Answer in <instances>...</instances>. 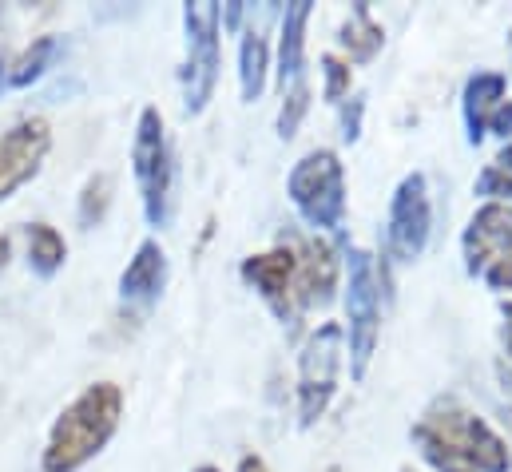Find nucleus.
Instances as JSON below:
<instances>
[{
	"mask_svg": "<svg viewBox=\"0 0 512 472\" xmlns=\"http://www.w3.org/2000/svg\"><path fill=\"white\" fill-rule=\"evenodd\" d=\"M243 282L255 286L282 326H294L306 310L334 302L338 254L326 238L282 235L274 250L243 258Z\"/></svg>",
	"mask_w": 512,
	"mask_h": 472,
	"instance_id": "f257e3e1",
	"label": "nucleus"
},
{
	"mask_svg": "<svg viewBox=\"0 0 512 472\" xmlns=\"http://www.w3.org/2000/svg\"><path fill=\"white\" fill-rule=\"evenodd\" d=\"M413 445L437 472H509V441L457 397H437L413 425Z\"/></svg>",
	"mask_w": 512,
	"mask_h": 472,
	"instance_id": "f03ea898",
	"label": "nucleus"
},
{
	"mask_svg": "<svg viewBox=\"0 0 512 472\" xmlns=\"http://www.w3.org/2000/svg\"><path fill=\"white\" fill-rule=\"evenodd\" d=\"M124 417V389L116 381H96L80 397L64 405V413L52 421L40 469L44 472H80L88 461H96L108 441L116 437Z\"/></svg>",
	"mask_w": 512,
	"mask_h": 472,
	"instance_id": "7ed1b4c3",
	"label": "nucleus"
},
{
	"mask_svg": "<svg viewBox=\"0 0 512 472\" xmlns=\"http://www.w3.org/2000/svg\"><path fill=\"white\" fill-rule=\"evenodd\" d=\"M131 171L135 187L143 199V219L163 231L175 215V155L159 108H143L135 119V139H131Z\"/></svg>",
	"mask_w": 512,
	"mask_h": 472,
	"instance_id": "20e7f679",
	"label": "nucleus"
},
{
	"mask_svg": "<svg viewBox=\"0 0 512 472\" xmlns=\"http://www.w3.org/2000/svg\"><path fill=\"white\" fill-rule=\"evenodd\" d=\"M286 195L294 211L306 219L314 231L338 235L346 223V167L330 147H318L302 155L286 179Z\"/></svg>",
	"mask_w": 512,
	"mask_h": 472,
	"instance_id": "39448f33",
	"label": "nucleus"
},
{
	"mask_svg": "<svg viewBox=\"0 0 512 472\" xmlns=\"http://www.w3.org/2000/svg\"><path fill=\"white\" fill-rule=\"evenodd\" d=\"M183 32H187L183 112H187V116H199V112L211 104V96H215L219 64H223V52H219V32H223L219 4H211V0L187 4V8H183Z\"/></svg>",
	"mask_w": 512,
	"mask_h": 472,
	"instance_id": "423d86ee",
	"label": "nucleus"
},
{
	"mask_svg": "<svg viewBox=\"0 0 512 472\" xmlns=\"http://www.w3.org/2000/svg\"><path fill=\"white\" fill-rule=\"evenodd\" d=\"M346 270H350V286H346L350 373H354V381H362L370 369V357L378 350V334H382V282H378V266L366 250H350Z\"/></svg>",
	"mask_w": 512,
	"mask_h": 472,
	"instance_id": "0eeeda50",
	"label": "nucleus"
},
{
	"mask_svg": "<svg viewBox=\"0 0 512 472\" xmlns=\"http://www.w3.org/2000/svg\"><path fill=\"white\" fill-rule=\"evenodd\" d=\"M346 354V330L338 322L318 326L302 354H298V425L310 429L326 417L334 393H338V373Z\"/></svg>",
	"mask_w": 512,
	"mask_h": 472,
	"instance_id": "6e6552de",
	"label": "nucleus"
},
{
	"mask_svg": "<svg viewBox=\"0 0 512 472\" xmlns=\"http://www.w3.org/2000/svg\"><path fill=\"white\" fill-rule=\"evenodd\" d=\"M465 270L485 286L512 294V203H485L469 219L465 238Z\"/></svg>",
	"mask_w": 512,
	"mask_h": 472,
	"instance_id": "1a4fd4ad",
	"label": "nucleus"
},
{
	"mask_svg": "<svg viewBox=\"0 0 512 472\" xmlns=\"http://www.w3.org/2000/svg\"><path fill=\"white\" fill-rule=\"evenodd\" d=\"M306 24H310V0H294L282 12L278 28V92H282V112H278V135L290 139L310 108V80H306Z\"/></svg>",
	"mask_w": 512,
	"mask_h": 472,
	"instance_id": "9d476101",
	"label": "nucleus"
},
{
	"mask_svg": "<svg viewBox=\"0 0 512 472\" xmlns=\"http://www.w3.org/2000/svg\"><path fill=\"white\" fill-rule=\"evenodd\" d=\"M433 235V199H429V183L421 171L405 175L389 199V215H385V254L401 266L417 262L429 246Z\"/></svg>",
	"mask_w": 512,
	"mask_h": 472,
	"instance_id": "9b49d317",
	"label": "nucleus"
},
{
	"mask_svg": "<svg viewBox=\"0 0 512 472\" xmlns=\"http://www.w3.org/2000/svg\"><path fill=\"white\" fill-rule=\"evenodd\" d=\"M48 151H52V127L44 116H24L8 131H0V203L40 175Z\"/></svg>",
	"mask_w": 512,
	"mask_h": 472,
	"instance_id": "f8f14e48",
	"label": "nucleus"
},
{
	"mask_svg": "<svg viewBox=\"0 0 512 472\" xmlns=\"http://www.w3.org/2000/svg\"><path fill=\"white\" fill-rule=\"evenodd\" d=\"M163 286H167V254L155 238H143L120 274V302L135 306V310H147L159 302Z\"/></svg>",
	"mask_w": 512,
	"mask_h": 472,
	"instance_id": "ddd939ff",
	"label": "nucleus"
},
{
	"mask_svg": "<svg viewBox=\"0 0 512 472\" xmlns=\"http://www.w3.org/2000/svg\"><path fill=\"white\" fill-rule=\"evenodd\" d=\"M505 76L501 72H477L469 84H465V127H469V143H481L485 139V123L489 116L505 104Z\"/></svg>",
	"mask_w": 512,
	"mask_h": 472,
	"instance_id": "4468645a",
	"label": "nucleus"
},
{
	"mask_svg": "<svg viewBox=\"0 0 512 472\" xmlns=\"http://www.w3.org/2000/svg\"><path fill=\"white\" fill-rule=\"evenodd\" d=\"M266 64H270V48H266V36L255 20L247 24L243 32V44H239V88H243V100L255 104L266 88Z\"/></svg>",
	"mask_w": 512,
	"mask_h": 472,
	"instance_id": "2eb2a0df",
	"label": "nucleus"
},
{
	"mask_svg": "<svg viewBox=\"0 0 512 472\" xmlns=\"http://www.w3.org/2000/svg\"><path fill=\"white\" fill-rule=\"evenodd\" d=\"M64 258H68V242L56 227H48V223L28 227V262L40 278H52L64 266Z\"/></svg>",
	"mask_w": 512,
	"mask_h": 472,
	"instance_id": "dca6fc26",
	"label": "nucleus"
},
{
	"mask_svg": "<svg viewBox=\"0 0 512 472\" xmlns=\"http://www.w3.org/2000/svg\"><path fill=\"white\" fill-rule=\"evenodd\" d=\"M56 36H40V40H32L16 60H12V68H8V84L12 88H28L32 80H40L48 68H52V60H56Z\"/></svg>",
	"mask_w": 512,
	"mask_h": 472,
	"instance_id": "f3484780",
	"label": "nucleus"
},
{
	"mask_svg": "<svg viewBox=\"0 0 512 472\" xmlns=\"http://www.w3.org/2000/svg\"><path fill=\"white\" fill-rule=\"evenodd\" d=\"M385 32L370 20L366 4H354V20L342 28V44L350 48V60H374V52L382 48Z\"/></svg>",
	"mask_w": 512,
	"mask_h": 472,
	"instance_id": "a211bd4d",
	"label": "nucleus"
},
{
	"mask_svg": "<svg viewBox=\"0 0 512 472\" xmlns=\"http://www.w3.org/2000/svg\"><path fill=\"white\" fill-rule=\"evenodd\" d=\"M108 207H112V175H92L88 183H84V191H80V223L84 227H96L104 215H108Z\"/></svg>",
	"mask_w": 512,
	"mask_h": 472,
	"instance_id": "6ab92c4d",
	"label": "nucleus"
},
{
	"mask_svg": "<svg viewBox=\"0 0 512 472\" xmlns=\"http://www.w3.org/2000/svg\"><path fill=\"white\" fill-rule=\"evenodd\" d=\"M322 76H326V100L342 104L350 96V64L338 56H322Z\"/></svg>",
	"mask_w": 512,
	"mask_h": 472,
	"instance_id": "aec40b11",
	"label": "nucleus"
},
{
	"mask_svg": "<svg viewBox=\"0 0 512 472\" xmlns=\"http://www.w3.org/2000/svg\"><path fill=\"white\" fill-rule=\"evenodd\" d=\"M342 104H346V108H342V135H346V139H358V135H362V112H366V96H354V100L346 96Z\"/></svg>",
	"mask_w": 512,
	"mask_h": 472,
	"instance_id": "412c9836",
	"label": "nucleus"
},
{
	"mask_svg": "<svg viewBox=\"0 0 512 472\" xmlns=\"http://www.w3.org/2000/svg\"><path fill=\"white\" fill-rule=\"evenodd\" d=\"M477 195H505V199H512V175H501L497 167H489L477 179Z\"/></svg>",
	"mask_w": 512,
	"mask_h": 472,
	"instance_id": "4be33fe9",
	"label": "nucleus"
},
{
	"mask_svg": "<svg viewBox=\"0 0 512 472\" xmlns=\"http://www.w3.org/2000/svg\"><path fill=\"white\" fill-rule=\"evenodd\" d=\"M505 135V139H512V100H505L493 116H489V123H485V135Z\"/></svg>",
	"mask_w": 512,
	"mask_h": 472,
	"instance_id": "5701e85b",
	"label": "nucleus"
},
{
	"mask_svg": "<svg viewBox=\"0 0 512 472\" xmlns=\"http://www.w3.org/2000/svg\"><path fill=\"white\" fill-rule=\"evenodd\" d=\"M239 472H270V469H266V461H262V457H255V453H247V457L239 461Z\"/></svg>",
	"mask_w": 512,
	"mask_h": 472,
	"instance_id": "b1692460",
	"label": "nucleus"
},
{
	"mask_svg": "<svg viewBox=\"0 0 512 472\" xmlns=\"http://www.w3.org/2000/svg\"><path fill=\"white\" fill-rule=\"evenodd\" d=\"M493 167H497L501 175H512V139H509V147L497 155V163H493Z\"/></svg>",
	"mask_w": 512,
	"mask_h": 472,
	"instance_id": "393cba45",
	"label": "nucleus"
},
{
	"mask_svg": "<svg viewBox=\"0 0 512 472\" xmlns=\"http://www.w3.org/2000/svg\"><path fill=\"white\" fill-rule=\"evenodd\" d=\"M505 346H509L512 357V302H505Z\"/></svg>",
	"mask_w": 512,
	"mask_h": 472,
	"instance_id": "a878e982",
	"label": "nucleus"
},
{
	"mask_svg": "<svg viewBox=\"0 0 512 472\" xmlns=\"http://www.w3.org/2000/svg\"><path fill=\"white\" fill-rule=\"evenodd\" d=\"M8 258H12V242H8V235H0V270L8 266Z\"/></svg>",
	"mask_w": 512,
	"mask_h": 472,
	"instance_id": "bb28decb",
	"label": "nucleus"
},
{
	"mask_svg": "<svg viewBox=\"0 0 512 472\" xmlns=\"http://www.w3.org/2000/svg\"><path fill=\"white\" fill-rule=\"evenodd\" d=\"M195 472H219L215 465H203V469H195Z\"/></svg>",
	"mask_w": 512,
	"mask_h": 472,
	"instance_id": "cd10ccee",
	"label": "nucleus"
},
{
	"mask_svg": "<svg viewBox=\"0 0 512 472\" xmlns=\"http://www.w3.org/2000/svg\"><path fill=\"white\" fill-rule=\"evenodd\" d=\"M401 472H413V469H401Z\"/></svg>",
	"mask_w": 512,
	"mask_h": 472,
	"instance_id": "c85d7f7f",
	"label": "nucleus"
},
{
	"mask_svg": "<svg viewBox=\"0 0 512 472\" xmlns=\"http://www.w3.org/2000/svg\"><path fill=\"white\" fill-rule=\"evenodd\" d=\"M0 68H4V64H0ZM0 76H4V72H0Z\"/></svg>",
	"mask_w": 512,
	"mask_h": 472,
	"instance_id": "c756f323",
	"label": "nucleus"
}]
</instances>
